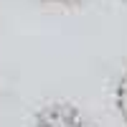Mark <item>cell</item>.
<instances>
[{
  "instance_id": "cell-1",
  "label": "cell",
  "mask_w": 127,
  "mask_h": 127,
  "mask_svg": "<svg viewBox=\"0 0 127 127\" xmlns=\"http://www.w3.org/2000/svg\"><path fill=\"white\" fill-rule=\"evenodd\" d=\"M36 127H87V122L76 107L59 102V104H48L38 112Z\"/></svg>"
},
{
  "instance_id": "cell-2",
  "label": "cell",
  "mask_w": 127,
  "mask_h": 127,
  "mask_svg": "<svg viewBox=\"0 0 127 127\" xmlns=\"http://www.w3.org/2000/svg\"><path fill=\"white\" fill-rule=\"evenodd\" d=\"M117 99H120V109H122V114H125V120H127V76L122 79V84H120V92H117Z\"/></svg>"
}]
</instances>
